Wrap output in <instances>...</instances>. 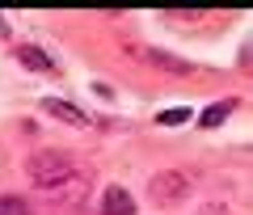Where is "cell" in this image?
Segmentation results:
<instances>
[{"mask_svg": "<svg viewBox=\"0 0 253 215\" xmlns=\"http://www.w3.org/2000/svg\"><path fill=\"white\" fill-rule=\"evenodd\" d=\"M42 110L51 118H59V123H68V127H89V114L81 106H72V101H63V97H42Z\"/></svg>", "mask_w": 253, "mask_h": 215, "instance_id": "5b68a950", "label": "cell"}, {"mask_svg": "<svg viewBox=\"0 0 253 215\" xmlns=\"http://www.w3.org/2000/svg\"><path fill=\"white\" fill-rule=\"evenodd\" d=\"M148 194H152L156 207H173V203H181V198L190 194V181H186V173L161 169V173H152V181H148Z\"/></svg>", "mask_w": 253, "mask_h": 215, "instance_id": "7a4b0ae2", "label": "cell"}, {"mask_svg": "<svg viewBox=\"0 0 253 215\" xmlns=\"http://www.w3.org/2000/svg\"><path fill=\"white\" fill-rule=\"evenodd\" d=\"M26 173H30V181H34L38 190H55V186H63V181L76 177V165H72V156L59 152V148H42V152H34L26 161Z\"/></svg>", "mask_w": 253, "mask_h": 215, "instance_id": "6da1fadb", "label": "cell"}, {"mask_svg": "<svg viewBox=\"0 0 253 215\" xmlns=\"http://www.w3.org/2000/svg\"><path fill=\"white\" fill-rule=\"evenodd\" d=\"M232 110H236V101H232V97H228V101H215V106H207V110L199 114V127H219L228 114H232Z\"/></svg>", "mask_w": 253, "mask_h": 215, "instance_id": "52a82bcc", "label": "cell"}, {"mask_svg": "<svg viewBox=\"0 0 253 215\" xmlns=\"http://www.w3.org/2000/svg\"><path fill=\"white\" fill-rule=\"evenodd\" d=\"M101 215H135V198L126 186H106L101 190Z\"/></svg>", "mask_w": 253, "mask_h": 215, "instance_id": "277c9868", "label": "cell"}, {"mask_svg": "<svg viewBox=\"0 0 253 215\" xmlns=\"http://www.w3.org/2000/svg\"><path fill=\"white\" fill-rule=\"evenodd\" d=\"M0 215H30V203L17 194H0Z\"/></svg>", "mask_w": 253, "mask_h": 215, "instance_id": "ba28073f", "label": "cell"}, {"mask_svg": "<svg viewBox=\"0 0 253 215\" xmlns=\"http://www.w3.org/2000/svg\"><path fill=\"white\" fill-rule=\"evenodd\" d=\"M186 118H190V110H165V114H161V127H177V123H186Z\"/></svg>", "mask_w": 253, "mask_h": 215, "instance_id": "9c48e42d", "label": "cell"}, {"mask_svg": "<svg viewBox=\"0 0 253 215\" xmlns=\"http://www.w3.org/2000/svg\"><path fill=\"white\" fill-rule=\"evenodd\" d=\"M4 30H9V26H4V17H0V34H4Z\"/></svg>", "mask_w": 253, "mask_h": 215, "instance_id": "7c38bea8", "label": "cell"}, {"mask_svg": "<svg viewBox=\"0 0 253 215\" xmlns=\"http://www.w3.org/2000/svg\"><path fill=\"white\" fill-rule=\"evenodd\" d=\"M199 215H232V211H228L224 203H203V207H199Z\"/></svg>", "mask_w": 253, "mask_h": 215, "instance_id": "30bf717a", "label": "cell"}, {"mask_svg": "<svg viewBox=\"0 0 253 215\" xmlns=\"http://www.w3.org/2000/svg\"><path fill=\"white\" fill-rule=\"evenodd\" d=\"M17 63L30 72H55V59L46 51H38V46H17Z\"/></svg>", "mask_w": 253, "mask_h": 215, "instance_id": "8992f818", "label": "cell"}, {"mask_svg": "<svg viewBox=\"0 0 253 215\" xmlns=\"http://www.w3.org/2000/svg\"><path fill=\"white\" fill-rule=\"evenodd\" d=\"M123 46H126V55H135L139 63H148V68L173 72V76H190V72H194V63L177 59V55H169V51H156V46H148V43H123Z\"/></svg>", "mask_w": 253, "mask_h": 215, "instance_id": "3957f363", "label": "cell"}, {"mask_svg": "<svg viewBox=\"0 0 253 215\" xmlns=\"http://www.w3.org/2000/svg\"><path fill=\"white\" fill-rule=\"evenodd\" d=\"M165 17H169V21H199L203 13H165Z\"/></svg>", "mask_w": 253, "mask_h": 215, "instance_id": "8fae6325", "label": "cell"}]
</instances>
